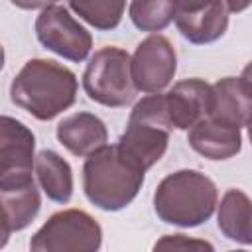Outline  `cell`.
Listing matches in <instances>:
<instances>
[{
    "label": "cell",
    "mask_w": 252,
    "mask_h": 252,
    "mask_svg": "<svg viewBox=\"0 0 252 252\" xmlns=\"http://www.w3.org/2000/svg\"><path fill=\"white\" fill-rule=\"evenodd\" d=\"M77 75L53 59H30L10 85V98L35 120L47 122L77 100Z\"/></svg>",
    "instance_id": "6da1fadb"
},
{
    "label": "cell",
    "mask_w": 252,
    "mask_h": 252,
    "mask_svg": "<svg viewBox=\"0 0 252 252\" xmlns=\"http://www.w3.org/2000/svg\"><path fill=\"white\" fill-rule=\"evenodd\" d=\"M217 207V185L199 169H177L165 175L154 191V211L158 219L181 228L207 222Z\"/></svg>",
    "instance_id": "7a4b0ae2"
},
{
    "label": "cell",
    "mask_w": 252,
    "mask_h": 252,
    "mask_svg": "<svg viewBox=\"0 0 252 252\" xmlns=\"http://www.w3.org/2000/svg\"><path fill=\"white\" fill-rule=\"evenodd\" d=\"M146 171L130 163L116 144H104L85 158L83 191L85 197L100 211H122L128 207L144 185Z\"/></svg>",
    "instance_id": "3957f363"
},
{
    "label": "cell",
    "mask_w": 252,
    "mask_h": 252,
    "mask_svg": "<svg viewBox=\"0 0 252 252\" xmlns=\"http://www.w3.org/2000/svg\"><path fill=\"white\" fill-rule=\"evenodd\" d=\"M171 130L165 94H146L130 110L126 130L116 142L118 152L138 169L148 171L163 158Z\"/></svg>",
    "instance_id": "277c9868"
},
{
    "label": "cell",
    "mask_w": 252,
    "mask_h": 252,
    "mask_svg": "<svg viewBox=\"0 0 252 252\" xmlns=\"http://www.w3.org/2000/svg\"><path fill=\"white\" fill-rule=\"evenodd\" d=\"M83 89L93 102L108 108L134 102L138 89L132 79V55L116 45L94 51L83 73Z\"/></svg>",
    "instance_id": "5b68a950"
},
{
    "label": "cell",
    "mask_w": 252,
    "mask_h": 252,
    "mask_svg": "<svg viewBox=\"0 0 252 252\" xmlns=\"http://www.w3.org/2000/svg\"><path fill=\"white\" fill-rule=\"evenodd\" d=\"M102 244L100 224L81 209L53 213L32 236L33 252H96Z\"/></svg>",
    "instance_id": "8992f818"
},
{
    "label": "cell",
    "mask_w": 252,
    "mask_h": 252,
    "mask_svg": "<svg viewBox=\"0 0 252 252\" xmlns=\"http://www.w3.org/2000/svg\"><path fill=\"white\" fill-rule=\"evenodd\" d=\"M37 41L67 61H85L93 47L91 32L75 20L65 6L51 4L35 18Z\"/></svg>",
    "instance_id": "52a82bcc"
},
{
    "label": "cell",
    "mask_w": 252,
    "mask_h": 252,
    "mask_svg": "<svg viewBox=\"0 0 252 252\" xmlns=\"http://www.w3.org/2000/svg\"><path fill=\"white\" fill-rule=\"evenodd\" d=\"M177 71V53L171 41L161 33H152L136 45L132 55V79L138 91L146 94L163 93Z\"/></svg>",
    "instance_id": "ba28073f"
},
{
    "label": "cell",
    "mask_w": 252,
    "mask_h": 252,
    "mask_svg": "<svg viewBox=\"0 0 252 252\" xmlns=\"http://www.w3.org/2000/svg\"><path fill=\"white\" fill-rule=\"evenodd\" d=\"M0 197H2V242L4 248L12 232H20L32 224L41 209L39 189L33 175H14L0 177Z\"/></svg>",
    "instance_id": "9c48e42d"
},
{
    "label": "cell",
    "mask_w": 252,
    "mask_h": 252,
    "mask_svg": "<svg viewBox=\"0 0 252 252\" xmlns=\"http://www.w3.org/2000/svg\"><path fill=\"white\" fill-rule=\"evenodd\" d=\"M35 136L12 116L0 118V177L32 175L35 169Z\"/></svg>",
    "instance_id": "30bf717a"
},
{
    "label": "cell",
    "mask_w": 252,
    "mask_h": 252,
    "mask_svg": "<svg viewBox=\"0 0 252 252\" xmlns=\"http://www.w3.org/2000/svg\"><path fill=\"white\" fill-rule=\"evenodd\" d=\"M213 89L203 79H183L165 93L167 112L173 128L189 130L197 122L209 118Z\"/></svg>",
    "instance_id": "8fae6325"
},
{
    "label": "cell",
    "mask_w": 252,
    "mask_h": 252,
    "mask_svg": "<svg viewBox=\"0 0 252 252\" xmlns=\"http://www.w3.org/2000/svg\"><path fill=\"white\" fill-rule=\"evenodd\" d=\"M189 146L211 161L234 158L242 148V134L238 126L217 118H205L187 130Z\"/></svg>",
    "instance_id": "7c38bea8"
},
{
    "label": "cell",
    "mask_w": 252,
    "mask_h": 252,
    "mask_svg": "<svg viewBox=\"0 0 252 252\" xmlns=\"http://www.w3.org/2000/svg\"><path fill=\"white\" fill-rule=\"evenodd\" d=\"M55 136L59 144L77 158H87L108 142L106 124L93 112H73L65 116L57 124Z\"/></svg>",
    "instance_id": "4fadbf2b"
},
{
    "label": "cell",
    "mask_w": 252,
    "mask_h": 252,
    "mask_svg": "<svg viewBox=\"0 0 252 252\" xmlns=\"http://www.w3.org/2000/svg\"><path fill=\"white\" fill-rule=\"evenodd\" d=\"M211 118L232 126H246L252 118V96L244 89L240 77H224L211 85Z\"/></svg>",
    "instance_id": "5bb4252c"
},
{
    "label": "cell",
    "mask_w": 252,
    "mask_h": 252,
    "mask_svg": "<svg viewBox=\"0 0 252 252\" xmlns=\"http://www.w3.org/2000/svg\"><path fill=\"white\" fill-rule=\"evenodd\" d=\"M173 22L179 33L193 45H207L220 39L228 28V8L224 0H213L207 8L193 14H177Z\"/></svg>",
    "instance_id": "9a60e30c"
},
{
    "label": "cell",
    "mask_w": 252,
    "mask_h": 252,
    "mask_svg": "<svg viewBox=\"0 0 252 252\" xmlns=\"http://www.w3.org/2000/svg\"><path fill=\"white\" fill-rule=\"evenodd\" d=\"M217 226L232 242L252 246V199L242 189H228L219 203Z\"/></svg>",
    "instance_id": "2e32d148"
},
{
    "label": "cell",
    "mask_w": 252,
    "mask_h": 252,
    "mask_svg": "<svg viewBox=\"0 0 252 252\" xmlns=\"http://www.w3.org/2000/svg\"><path fill=\"white\" fill-rule=\"evenodd\" d=\"M35 175L41 191L55 203H69L73 197V169L65 158L53 150H41L35 156Z\"/></svg>",
    "instance_id": "e0dca14e"
},
{
    "label": "cell",
    "mask_w": 252,
    "mask_h": 252,
    "mask_svg": "<svg viewBox=\"0 0 252 252\" xmlns=\"http://www.w3.org/2000/svg\"><path fill=\"white\" fill-rule=\"evenodd\" d=\"M67 6L98 32H110L122 22L126 0H65Z\"/></svg>",
    "instance_id": "ac0fdd59"
},
{
    "label": "cell",
    "mask_w": 252,
    "mask_h": 252,
    "mask_svg": "<svg viewBox=\"0 0 252 252\" xmlns=\"http://www.w3.org/2000/svg\"><path fill=\"white\" fill-rule=\"evenodd\" d=\"M128 16L140 32H161L175 16L171 0H130Z\"/></svg>",
    "instance_id": "d6986e66"
},
{
    "label": "cell",
    "mask_w": 252,
    "mask_h": 252,
    "mask_svg": "<svg viewBox=\"0 0 252 252\" xmlns=\"http://www.w3.org/2000/svg\"><path fill=\"white\" fill-rule=\"evenodd\" d=\"M154 248H173V250H191V248H207L213 250V244L205 242V240H197V238H189L185 234H165L161 240H158L154 244Z\"/></svg>",
    "instance_id": "ffe728a7"
},
{
    "label": "cell",
    "mask_w": 252,
    "mask_h": 252,
    "mask_svg": "<svg viewBox=\"0 0 252 252\" xmlns=\"http://www.w3.org/2000/svg\"><path fill=\"white\" fill-rule=\"evenodd\" d=\"M171 2H173V10H175V16H177V14L199 12V10L207 8L213 0H171Z\"/></svg>",
    "instance_id": "44dd1931"
},
{
    "label": "cell",
    "mask_w": 252,
    "mask_h": 252,
    "mask_svg": "<svg viewBox=\"0 0 252 252\" xmlns=\"http://www.w3.org/2000/svg\"><path fill=\"white\" fill-rule=\"evenodd\" d=\"M10 2L22 10H43L51 4H55L57 0H10Z\"/></svg>",
    "instance_id": "7402d4cb"
},
{
    "label": "cell",
    "mask_w": 252,
    "mask_h": 252,
    "mask_svg": "<svg viewBox=\"0 0 252 252\" xmlns=\"http://www.w3.org/2000/svg\"><path fill=\"white\" fill-rule=\"evenodd\" d=\"M224 4H226V8H228V12L240 14V12H244L246 8L252 6V0H224Z\"/></svg>",
    "instance_id": "603a6c76"
},
{
    "label": "cell",
    "mask_w": 252,
    "mask_h": 252,
    "mask_svg": "<svg viewBox=\"0 0 252 252\" xmlns=\"http://www.w3.org/2000/svg\"><path fill=\"white\" fill-rule=\"evenodd\" d=\"M240 81H242L244 89L248 91V94L252 96V61H248L246 67L242 69V73H240Z\"/></svg>",
    "instance_id": "cb8c5ba5"
},
{
    "label": "cell",
    "mask_w": 252,
    "mask_h": 252,
    "mask_svg": "<svg viewBox=\"0 0 252 252\" xmlns=\"http://www.w3.org/2000/svg\"><path fill=\"white\" fill-rule=\"evenodd\" d=\"M246 130H248V138H250V144H252V118L248 120V124H246Z\"/></svg>",
    "instance_id": "d4e9b609"
}]
</instances>
